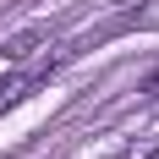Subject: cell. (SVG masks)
<instances>
[{
    "instance_id": "1",
    "label": "cell",
    "mask_w": 159,
    "mask_h": 159,
    "mask_svg": "<svg viewBox=\"0 0 159 159\" xmlns=\"http://www.w3.org/2000/svg\"><path fill=\"white\" fill-rule=\"evenodd\" d=\"M39 44H49V28H22V33H11V39H6V61H28Z\"/></svg>"
},
{
    "instance_id": "2",
    "label": "cell",
    "mask_w": 159,
    "mask_h": 159,
    "mask_svg": "<svg viewBox=\"0 0 159 159\" xmlns=\"http://www.w3.org/2000/svg\"><path fill=\"white\" fill-rule=\"evenodd\" d=\"M49 71H28V77H11V82H0V110H11V104H22V99L44 82Z\"/></svg>"
},
{
    "instance_id": "3",
    "label": "cell",
    "mask_w": 159,
    "mask_h": 159,
    "mask_svg": "<svg viewBox=\"0 0 159 159\" xmlns=\"http://www.w3.org/2000/svg\"><path fill=\"white\" fill-rule=\"evenodd\" d=\"M121 159H159V132H148L143 143H126V148H121Z\"/></svg>"
},
{
    "instance_id": "4",
    "label": "cell",
    "mask_w": 159,
    "mask_h": 159,
    "mask_svg": "<svg viewBox=\"0 0 159 159\" xmlns=\"http://www.w3.org/2000/svg\"><path fill=\"white\" fill-rule=\"evenodd\" d=\"M137 93H143V99H159V71H148V77L137 82Z\"/></svg>"
}]
</instances>
